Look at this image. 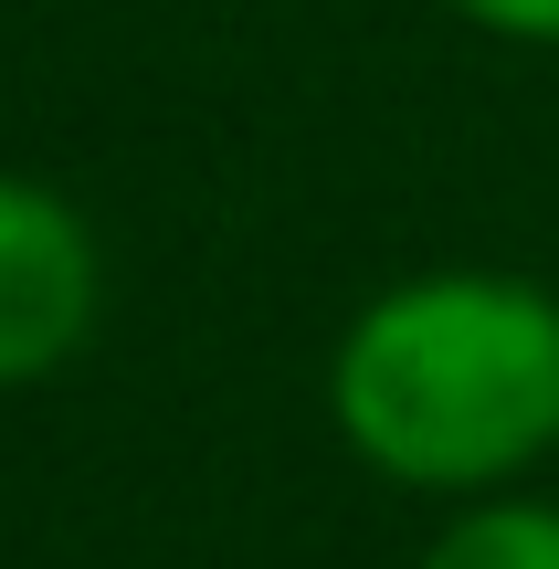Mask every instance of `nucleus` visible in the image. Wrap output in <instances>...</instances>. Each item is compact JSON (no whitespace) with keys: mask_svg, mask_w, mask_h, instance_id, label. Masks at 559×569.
Listing matches in <instances>:
<instances>
[{"mask_svg":"<svg viewBox=\"0 0 559 569\" xmlns=\"http://www.w3.org/2000/svg\"><path fill=\"white\" fill-rule=\"evenodd\" d=\"M412 569H559V507L549 496H465Z\"/></svg>","mask_w":559,"mask_h":569,"instance_id":"7ed1b4c3","label":"nucleus"},{"mask_svg":"<svg viewBox=\"0 0 559 569\" xmlns=\"http://www.w3.org/2000/svg\"><path fill=\"white\" fill-rule=\"evenodd\" d=\"M443 11H465L497 42H559V0H443Z\"/></svg>","mask_w":559,"mask_h":569,"instance_id":"20e7f679","label":"nucleus"},{"mask_svg":"<svg viewBox=\"0 0 559 569\" xmlns=\"http://www.w3.org/2000/svg\"><path fill=\"white\" fill-rule=\"evenodd\" d=\"M96 306H106V253L84 211L0 169V390L53 380L96 338Z\"/></svg>","mask_w":559,"mask_h":569,"instance_id":"f03ea898","label":"nucleus"},{"mask_svg":"<svg viewBox=\"0 0 559 569\" xmlns=\"http://www.w3.org/2000/svg\"><path fill=\"white\" fill-rule=\"evenodd\" d=\"M328 422L380 486L507 496L559 443V296L497 264L380 284L328 348Z\"/></svg>","mask_w":559,"mask_h":569,"instance_id":"f257e3e1","label":"nucleus"}]
</instances>
